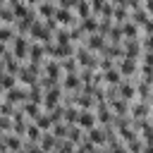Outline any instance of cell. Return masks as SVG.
<instances>
[{"label":"cell","mask_w":153,"mask_h":153,"mask_svg":"<svg viewBox=\"0 0 153 153\" xmlns=\"http://www.w3.org/2000/svg\"><path fill=\"white\" fill-rule=\"evenodd\" d=\"M117 93H120V98H124V100H134V98H136V88H134V81L122 76V81L117 84Z\"/></svg>","instance_id":"obj_9"},{"label":"cell","mask_w":153,"mask_h":153,"mask_svg":"<svg viewBox=\"0 0 153 153\" xmlns=\"http://www.w3.org/2000/svg\"><path fill=\"white\" fill-rule=\"evenodd\" d=\"M14 84H17V74H10V72L2 69V72H0V88L7 91V88H12Z\"/></svg>","instance_id":"obj_19"},{"label":"cell","mask_w":153,"mask_h":153,"mask_svg":"<svg viewBox=\"0 0 153 153\" xmlns=\"http://www.w3.org/2000/svg\"><path fill=\"white\" fill-rule=\"evenodd\" d=\"M60 86H62V91H72V93L81 91V79H79V69H76V72H62Z\"/></svg>","instance_id":"obj_5"},{"label":"cell","mask_w":153,"mask_h":153,"mask_svg":"<svg viewBox=\"0 0 153 153\" xmlns=\"http://www.w3.org/2000/svg\"><path fill=\"white\" fill-rule=\"evenodd\" d=\"M43 60H45V50H43V43H36V41H31L29 43V53H26V62H31V65H43Z\"/></svg>","instance_id":"obj_7"},{"label":"cell","mask_w":153,"mask_h":153,"mask_svg":"<svg viewBox=\"0 0 153 153\" xmlns=\"http://www.w3.org/2000/svg\"><path fill=\"white\" fill-rule=\"evenodd\" d=\"M72 10H74V14H76L79 19H84V17L93 14V12H91V5H88V0H76V5H74Z\"/></svg>","instance_id":"obj_17"},{"label":"cell","mask_w":153,"mask_h":153,"mask_svg":"<svg viewBox=\"0 0 153 153\" xmlns=\"http://www.w3.org/2000/svg\"><path fill=\"white\" fill-rule=\"evenodd\" d=\"M100 81H103V84H112V86H117V84L122 81V74H120L117 67H110V69L100 72Z\"/></svg>","instance_id":"obj_12"},{"label":"cell","mask_w":153,"mask_h":153,"mask_svg":"<svg viewBox=\"0 0 153 153\" xmlns=\"http://www.w3.org/2000/svg\"><path fill=\"white\" fill-rule=\"evenodd\" d=\"M120 29H122V36H124V38H134V36H139V26H136L131 19H124V22L120 24Z\"/></svg>","instance_id":"obj_16"},{"label":"cell","mask_w":153,"mask_h":153,"mask_svg":"<svg viewBox=\"0 0 153 153\" xmlns=\"http://www.w3.org/2000/svg\"><path fill=\"white\" fill-rule=\"evenodd\" d=\"M60 96H62V86H60V84H55V86L45 88V91H43V100H41V108L48 112L50 108H55V105L60 103Z\"/></svg>","instance_id":"obj_3"},{"label":"cell","mask_w":153,"mask_h":153,"mask_svg":"<svg viewBox=\"0 0 153 153\" xmlns=\"http://www.w3.org/2000/svg\"><path fill=\"white\" fill-rule=\"evenodd\" d=\"M5 2H7V0H0V5H5Z\"/></svg>","instance_id":"obj_25"},{"label":"cell","mask_w":153,"mask_h":153,"mask_svg":"<svg viewBox=\"0 0 153 153\" xmlns=\"http://www.w3.org/2000/svg\"><path fill=\"white\" fill-rule=\"evenodd\" d=\"M55 2L53 0H38L36 2V14H38V19H48V17H53L55 14Z\"/></svg>","instance_id":"obj_11"},{"label":"cell","mask_w":153,"mask_h":153,"mask_svg":"<svg viewBox=\"0 0 153 153\" xmlns=\"http://www.w3.org/2000/svg\"><path fill=\"white\" fill-rule=\"evenodd\" d=\"M76 124H79L84 131H86V129H91V127L96 124V115H93V110H91V108H84V110L79 108V117H76Z\"/></svg>","instance_id":"obj_10"},{"label":"cell","mask_w":153,"mask_h":153,"mask_svg":"<svg viewBox=\"0 0 153 153\" xmlns=\"http://www.w3.org/2000/svg\"><path fill=\"white\" fill-rule=\"evenodd\" d=\"M0 22L2 24H14V12H12V7L7 2L0 5Z\"/></svg>","instance_id":"obj_23"},{"label":"cell","mask_w":153,"mask_h":153,"mask_svg":"<svg viewBox=\"0 0 153 153\" xmlns=\"http://www.w3.org/2000/svg\"><path fill=\"white\" fill-rule=\"evenodd\" d=\"M0 72H2V57H0Z\"/></svg>","instance_id":"obj_24"},{"label":"cell","mask_w":153,"mask_h":153,"mask_svg":"<svg viewBox=\"0 0 153 153\" xmlns=\"http://www.w3.org/2000/svg\"><path fill=\"white\" fill-rule=\"evenodd\" d=\"M76 117H79V108H76V105H67V108H65V115H62V122L76 124Z\"/></svg>","instance_id":"obj_20"},{"label":"cell","mask_w":153,"mask_h":153,"mask_svg":"<svg viewBox=\"0 0 153 153\" xmlns=\"http://www.w3.org/2000/svg\"><path fill=\"white\" fill-rule=\"evenodd\" d=\"M29 43H31V41H29L24 33H14V38H12L7 45H10V53H12L19 62H24V60H26V53H29Z\"/></svg>","instance_id":"obj_2"},{"label":"cell","mask_w":153,"mask_h":153,"mask_svg":"<svg viewBox=\"0 0 153 153\" xmlns=\"http://www.w3.org/2000/svg\"><path fill=\"white\" fill-rule=\"evenodd\" d=\"M26 100L41 105V100H43V88H41L38 84H31V86H29V93H26Z\"/></svg>","instance_id":"obj_18"},{"label":"cell","mask_w":153,"mask_h":153,"mask_svg":"<svg viewBox=\"0 0 153 153\" xmlns=\"http://www.w3.org/2000/svg\"><path fill=\"white\" fill-rule=\"evenodd\" d=\"M38 151H55V136L50 134V129L41 134V139H38Z\"/></svg>","instance_id":"obj_14"},{"label":"cell","mask_w":153,"mask_h":153,"mask_svg":"<svg viewBox=\"0 0 153 153\" xmlns=\"http://www.w3.org/2000/svg\"><path fill=\"white\" fill-rule=\"evenodd\" d=\"M84 45H86L88 50L98 53V50L105 45V36H103V33H98V31H93V33H86V36H84Z\"/></svg>","instance_id":"obj_8"},{"label":"cell","mask_w":153,"mask_h":153,"mask_svg":"<svg viewBox=\"0 0 153 153\" xmlns=\"http://www.w3.org/2000/svg\"><path fill=\"white\" fill-rule=\"evenodd\" d=\"M115 67L120 69V74L124 76V79H131V81H136L139 79V60H134V57H120L117 62H115Z\"/></svg>","instance_id":"obj_1"},{"label":"cell","mask_w":153,"mask_h":153,"mask_svg":"<svg viewBox=\"0 0 153 153\" xmlns=\"http://www.w3.org/2000/svg\"><path fill=\"white\" fill-rule=\"evenodd\" d=\"M41 134H43V131H41V129L29 120V124H26V129H24V136H26L29 141H38V139H41Z\"/></svg>","instance_id":"obj_22"},{"label":"cell","mask_w":153,"mask_h":153,"mask_svg":"<svg viewBox=\"0 0 153 153\" xmlns=\"http://www.w3.org/2000/svg\"><path fill=\"white\" fill-rule=\"evenodd\" d=\"M53 19L57 22V26H74L76 22H79V17L72 12V10H67V7H55V14H53Z\"/></svg>","instance_id":"obj_4"},{"label":"cell","mask_w":153,"mask_h":153,"mask_svg":"<svg viewBox=\"0 0 153 153\" xmlns=\"http://www.w3.org/2000/svg\"><path fill=\"white\" fill-rule=\"evenodd\" d=\"M19 110H22V112L26 115V120H33V117H36V115H38V112H41L43 108H41L38 103H31V100H24V103H19Z\"/></svg>","instance_id":"obj_13"},{"label":"cell","mask_w":153,"mask_h":153,"mask_svg":"<svg viewBox=\"0 0 153 153\" xmlns=\"http://www.w3.org/2000/svg\"><path fill=\"white\" fill-rule=\"evenodd\" d=\"M14 24H0V41L2 43H10L12 38H14Z\"/></svg>","instance_id":"obj_21"},{"label":"cell","mask_w":153,"mask_h":153,"mask_svg":"<svg viewBox=\"0 0 153 153\" xmlns=\"http://www.w3.org/2000/svg\"><path fill=\"white\" fill-rule=\"evenodd\" d=\"M5 96V100H10L12 105H19V103H24L26 100V93H29V86H22V84H14L12 88H7V91H2Z\"/></svg>","instance_id":"obj_6"},{"label":"cell","mask_w":153,"mask_h":153,"mask_svg":"<svg viewBox=\"0 0 153 153\" xmlns=\"http://www.w3.org/2000/svg\"><path fill=\"white\" fill-rule=\"evenodd\" d=\"M0 98H2V88H0Z\"/></svg>","instance_id":"obj_26"},{"label":"cell","mask_w":153,"mask_h":153,"mask_svg":"<svg viewBox=\"0 0 153 153\" xmlns=\"http://www.w3.org/2000/svg\"><path fill=\"white\" fill-rule=\"evenodd\" d=\"M110 110H112V115H129V100L115 98V100L110 103Z\"/></svg>","instance_id":"obj_15"}]
</instances>
